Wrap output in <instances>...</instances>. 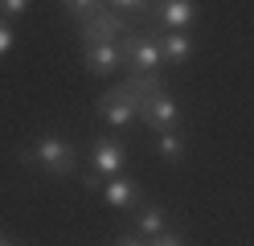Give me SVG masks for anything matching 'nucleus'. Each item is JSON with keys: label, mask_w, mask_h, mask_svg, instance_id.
I'll return each mask as SVG.
<instances>
[{"label": "nucleus", "mask_w": 254, "mask_h": 246, "mask_svg": "<svg viewBox=\"0 0 254 246\" xmlns=\"http://www.w3.org/2000/svg\"><path fill=\"white\" fill-rule=\"evenodd\" d=\"M177 115H181V107H177V98H172L168 90H164V94H152V98L139 103V119H144L152 131H168L172 123H177Z\"/></svg>", "instance_id": "6e6552de"}, {"label": "nucleus", "mask_w": 254, "mask_h": 246, "mask_svg": "<svg viewBox=\"0 0 254 246\" xmlns=\"http://www.w3.org/2000/svg\"><path fill=\"white\" fill-rule=\"evenodd\" d=\"M103 201L111 209H135L139 201H144V189H139V180L119 176V180H107L103 185Z\"/></svg>", "instance_id": "1a4fd4ad"}, {"label": "nucleus", "mask_w": 254, "mask_h": 246, "mask_svg": "<svg viewBox=\"0 0 254 246\" xmlns=\"http://www.w3.org/2000/svg\"><path fill=\"white\" fill-rule=\"evenodd\" d=\"M119 86H123V90H131L139 103H144V98H152V94H164V90H168V82H164V74H127Z\"/></svg>", "instance_id": "f8f14e48"}, {"label": "nucleus", "mask_w": 254, "mask_h": 246, "mask_svg": "<svg viewBox=\"0 0 254 246\" xmlns=\"http://www.w3.org/2000/svg\"><path fill=\"white\" fill-rule=\"evenodd\" d=\"M94 115H99V119H107L111 127H127V123L139 119V98H135L131 90H123V86H111L107 94H99Z\"/></svg>", "instance_id": "20e7f679"}, {"label": "nucleus", "mask_w": 254, "mask_h": 246, "mask_svg": "<svg viewBox=\"0 0 254 246\" xmlns=\"http://www.w3.org/2000/svg\"><path fill=\"white\" fill-rule=\"evenodd\" d=\"M156 156L168 160V164H177L185 156V136L177 127H168V131H156Z\"/></svg>", "instance_id": "ddd939ff"}, {"label": "nucleus", "mask_w": 254, "mask_h": 246, "mask_svg": "<svg viewBox=\"0 0 254 246\" xmlns=\"http://www.w3.org/2000/svg\"><path fill=\"white\" fill-rule=\"evenodd\" d=\"M127 172V148L115 136H94L90 140V172L82 176L86 189H99L107 180H119Z\"/></svg>", "instance_id": "f03ea898"}, {"label": "nucleus", "mask_w": 254, "mask_h": 246, "mask_svg": "<svg viewBox=\"0 0 254 246\" xmlns=\"http://www.w3.org/2000/svg\"><path fill=\"white\" fill-rule=\"evenodd\" d=\"M135 234L139 238H164L172 234V218H168V209L164 205H148V209H139V218H135Z\"/></svg>", "instance_id": "9d476101"}, {"label": "nucleus", "mask_w": 254, "mask_h": 246, "mask_svg": "<svg viewBox=\"0 0 254 246\" xmlns=\"http://www.w3.org/2000/svg\"><path fill=\"white\" fill-rule=\"evenodd\" d=\"M0 246H8V238H4V234H0Z\"/></svg>", "instance_id": "6ab92c4d"}, {"label": "nucleus", "mask_w": 254, "mask_h": 246, "mask_svg": "<svg viewBox=\"0 0 254 246\" xmlns=\"http://www.w3.org/2000/svg\"><path fill=\"white\" fill-rule=\"evenodd\" d=\"M127 33H131V25L123 21L119 12H111L107 4L90 16V21L78 25V37H82V45H99V41H123Z\"/></svg>", "instance_id": "39448f33"}, {"label": "nucleus", "mask_w": 254, "mask_h": 246, "mask_svg": "<svg viewBox=\"0 0 254 246\" xmlns=\"http://www.w3.org/2000/svg\"><path fill=\"white\" fill-rule=\"evenodd\" d=\"M111 246H148V238H139V234H115Z\"/></svg>", "instance_id": "f3484780"}, {"label": "nucleus", "mask_w": 254, "mask_h": 246, "mask_svg": "<svg viewBox=\"0 0 254 246\" xmlns=\"http://www.w3.org/2000/svg\"><path fill=\"white\" fill-rule=\"evenodd\" d=\"M29 8H33L29 0H4V4H0V16H25Z\"/></svg>", "instance_id": "dca6fc26"}, {"label": "nucleus", "mask_w": 254, "mask_h": 246, "mask_svg": "<svg viewBox=\"0 0 254 246\" xmlns=\"http://www.w3.org/2000/svg\"><path fill=\"white\" fill-rule=\"evenodd\" d=\"M148 246H185V242H181V234H177V230H172V234H164V238H152Z\"/></svg>", "instance_id": "a211bd4d"}, {"label": "nucleus", "mask_w": 254, "mask_h": 246, "mask_svg": "<svg viewBox=\"0 0 254 246\" xmlns=\"http://www.w3.org/2000/svg\"><path fill=\"white\" fill-rule=\"evenodd\" d=\"M197 16H201V8L193 4V0H164V4H156L152 21L164 25L168 33H185L189 25H197Z\"/></svg>", "instance_id": "0eeeda50"}, {"label": "nucleus", "mask_w": 254, "mask_h": 246, "mask_svg": "<svg viewBox=\"0 0 254 246\" xmlns=\"http://www.w3.org/2000/svg\"><path fill=\"white\" fill-rule=\"evenodd\" d=\"M12 41H17V29H12L4 16H0V58H4L8 49H12Z\"/></svg>", "instance_id": "2eb2a0df"}, {"label": "nucleus", "mask_w": 254, "mask_h": 246, "mask_svg": "<svg viewBox=\"0 0 254 246\" xmlns=\"http://www.w3.org/2000/svg\"><path fill=\"white\" fill-rule=\"evenodd\" d=\"M21 160L41 168L45 176H74L78 172V148L62 131H41V136H33V144L21 152Z\"/></svg>", "instance_id": "f257e3e1"}, {"label": "nucleus", "mask_w": 254, "mask_h": 246, "mask_svg": "<svg viewBox=\"0 0 254 246\" xmlns=\"http://www.w3.org/2000/svg\"><path fill=\"white\" fill-rule=\"evenodd\" d=\"M62 8H66V16H74V21L82 25V21H90V16L99 12L103 4H90V0H74V4H62Z\"/></svg>", "instance_id": "4468645a"}, {"label": "nucleus", "mask_w": 254, "mask_h": 246, "mask_svg": "<svg viewBox=\"0 0 254 246\" xmlns=\"http://www.w3.org/2000/svg\"><path fill=\"white\" fill-rule=\"evenodd\" d=\"M193 37L189 33H160V62L164 66H185L193 58Z\"/></svg>", "instance_id": "9b49d317"}, {"label": "nucleus", "mask_w": 254, "mask_h": 246, "mask_svg": "<svg viewBox=\"0 0 254 246\" xmlns=\"http://www.w3.org/2000/svg\"><path fill=\"white\" fill-rule=\"evenodd\" d=\"M82 66L90 74H115L127 66L123 58V41H99V45H82Z\"/></svg>", "instance_id": "423d86ee"}, {"label": "nucleus", "mask_w": 254, "mask_h": 246, "mask_svg": "<svg viewBox=\"0 0 254 246\" xmlns=\"http://www.w3.org/2000/svg\"><path fill=\"white\" fill-rule=\"evenodd\" d=\"M123 58L131 74H156L160 70V33L148 29H131L123 37Z\"/></svg>", "instance_id": "7ed1b4c3"}]
</instances>
